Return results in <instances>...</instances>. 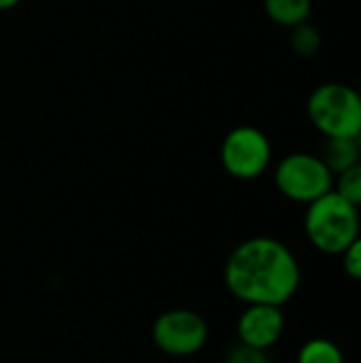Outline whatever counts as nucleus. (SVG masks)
<instances>
[{
	"label": "nucleus",
	"instance_id": "obj_1",
	"mask_svg": "<svg viewBox=\"0 0 361 363\" xmlns=\"http://www.w3.org/2000/svg\"><path fill=\"white\" fill-rule=\"evenodd\" d=\"M223 281L243 304L285 306L300 287L302 270L285 242L272 236H253L228 255Z\"/></svg>",
	"mask_w": 361,
	"mask_h": 363
},
{
	"label": "nucleus",
	"instance_id": "obj_2",
	"mask_svg": "<svg viewBox=\"0 0 361 363\" xmlns=\"http://www.w3.org/2000/svg\"><path fill=\"white\" fill-rule=\"evenodd\" d=\"M360 208L338 196L334 189L306 204L304 232L309 242L323 255H343L360 236Z\"/></svg>",
	"mask_w": 361,
	"mask_h": 363
},
{
	"label": "nucleus",
	"instance_id": "obj_3",
	"mask_svg": "<svg viewBox=\"0 0 361 363\" xmlns=\"http://www.w3.org/2000/svg\"><path fill=\"white\" fill-rule=\"evenodd\" d=\"M309 121L326 138H355L361 130V96L347 83L317 85L306 100Z\"/></svg>",
	"mask_w": 361,
	"mask_h": 363
},
{
	"label": "nucleus",
	"instance_id": "obj_4",
	"mask_svg": "<svg viewBox=\"0 0 361 363\" xmlns=\"http://www.w3.org/2000/svg\"><path fill=\"white\" fill-rule=\"evenodd\" d=\"M274 185L287 200L311 204L334 189V174L321 155L296 151L274 166Z\"/></svg>",
	"mask_w": 361,
	"mask_h": 363
},
{
	"label": "nucleus",
	"instance_id": "obj_5",
	"mask_svg": "<svg viewBox=\"0 0 361 363\" xmlns=\"http://www.w3.org/2000/svg\"><path fill=\"white\" fill-rule=\"evenodd\" d=\"M219 160L223 170L238 181L260 179L272 162L270 138L255 125H236L226 134Z\"/></svg>",
	"mask_w": 361,
	"mask_h": 363
},
{
	"label": "nucleus",
	"instance_id": "obj_6",
	"mask_svg": "<svg viewBox=\"0 0 361 363\" xmlns=\"http://www.w3.org/2000/svg\"><path fill=\"white\" fill-rule=\"evenodd\" d=\"M209 323L189 308H172L162 313L151 328L155 347L170 357H191L209 342Z\"/></svg>",
	"mask_w": 361,
	"mask_h": 363
},
{
	"label": "nucleus",
	"instance_id": "obj_7",
	"mask_svg": "<svg viewBox=\"0 0 361 363\" xmlns=\"http://www.w3.org/2000/svg\"><path fill=\"white\" fill-rule=\"evenodd\" d=\"M285 332L283 306L272 304H245V311L238 317L236 334L238 342L251 349L268 351L272 349Z\"/></svg>",
	"mask_w": 361,
	"mask_h": 363
},
{
	"label": "nucleus",
	"instance_id": "obj_8",
	"mask_svg": "<svg viewBox=\"0 0 361 363\" xmlns=\"http://www.w3.org/2000/svg\"><path fill=\"white\" fill-rule=\"evenodd\" d=\"M321 160L336 177L338 172L361 162V147L355 138H326Z\"/></svg>",
	"mask_w": 361,
	"mask_h": 363
},
{
	"label": "nucleus",
	"instance_id": "obj_9",
	"mask_svg": "<svg viewBox=\"0 0 361 363\" xmlns=\"http://www.w3.org/2000/svg\"><path fill=\"white\" fill-rule=\"evenodd\" d=\"M264 11L270 21L283 28H294L309 21L313 0H264Z\"/></svg>",
	"mask_w": 361,
	"mask_h": 363
},
{
	"label": "nucleus",
	"instance_id": "obj_10",
	"mask_svg": "<svg viewBox=\"0 0 361 363\" xmlns=\"http://www.w3.org/2000/svg\"><path fill=\"white\" fill-rule=\"evenodd\" d=\"M296 363H347L343 349L330 338H311L300 351Z\"/></svg>",
	"mask_w": 361,
	"mask_h": 363
},
{
	"label": "nucleus",
	"instance_id": "obj_11",
	"mask_svg": "<svg viewBox=\"0 0 361 363\" xmlns=\"http://www.w3.org/2000/svg\"><path fill=\"white\" fill-rule=\"evenodd\" d=\"M289 43H291V49H294L298 55L311 57V55H315V53L321 51L323 36H321V32H319L313 23L304 21V23L291 28Z\"/></svg>",
	"mask_w": 361,
	"mask_h": 363
},
{
	"label": "nucleus",
	"instance_id": "obj_12",
	"mask_svg": "<svg viewBox=\"0 0 361 363\" xmlns=\"http://www.w3.org/2000/svg\"><path fill=\"white\" fill-rule=\"evenodd\" d=\"M334 191L361 208V162L334 177Z\"/></svg>",
	"mask_w": 361,
	"mask_h": 363
},
{
	"label": "nucleus",
	"instance_id": "obj_13",
	"mask_svg": "<svg viewBox=\"0 0 361 363\" xmlns=\"http://www.w3.org/2000/svg\"><path fill=\"white\" fill-rule=\"evenodd\" d=\"M226 363H272L268 357V351H260V349H251L247 345H236L228 351Z\"/></svg>",
	"mask_w": 361,
	"mask_h": 363
},
{
	"label": "nucleus",
	"instance_id": "obj_14",
	"mask_svg": "<svg viewBox=\"0 0 361 363\" xmlns=\"http://www.w3.org/2000/svg\"><path fill=\"white\" fill-rule=\"evenodd\" d=\"M340 257H343V268L347 277H351L353 281H361V234L345 249Z\"/></svg>",
	"mask_w": 361,
	"mask_h": 363
},
{
	"label": "nucleus",
	"instance_id": "obj_15",
	"mask_svg": "<svg viewBox=\"0 0 361 363\" xmlns=\"http://www.w3.org/2000/svg\"><path fill=\"white\" fill-rule=\"evenodd\" d=\"M21 0H0V11H11L19 4Z\"/></svg>",
	"mask_w": 361,
	"mask_h": 363
},
{
	"label": "nucleus",
	"instance_id": "obj_16",
	"mask_svg": "<svg viewBox=\"0 0 361 363\" xmlns=\"http://www.w3.org/2000/svg\"><path fill=\"white\" fill-rule=\"evenodd\" d=\"M355 140H357V145H360V147H361V130H360V134L355 136Z\"/></svg>",
	"mask_w": 361,
	"mask_h": 363
},
{
	"label": "nucleus",
	"instance_id": "obj_17",
	"mask_svg": "<svg viewBox=\"0 0 361 363\" xmlns=\"http://www.w3.org/2000/svg\"><path fill=\"white\" fill-rule=\"evenodd\" d=\"M357 91H360V96H361V85H360V87H357Z\"/></svg>",
	"mask_w": 361,
	"mask_h": 363
}]
</instances>
